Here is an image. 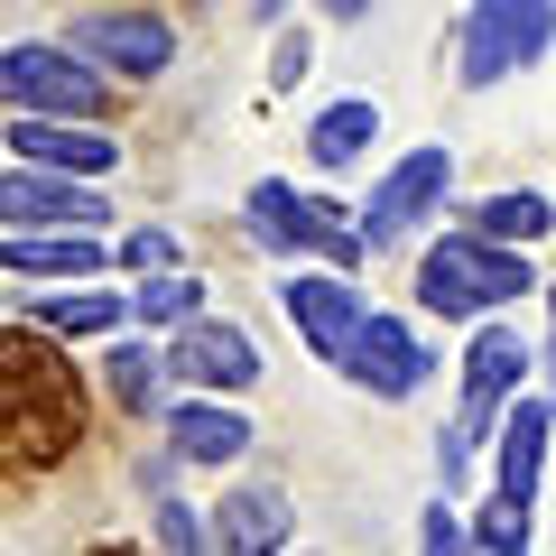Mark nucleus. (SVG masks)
<instances>
[{"instance_id":"nucleus-1","label":"nucleus","mask_w":556,"mask_h":556,"mask_svg":"<svg viewBox=\"0 0 556 556\" xmlns=\"http://www.w3.org/2000/svg\"><path fill=\"white\" fill-rule=\"evenodd\" d=\"M417 325H473V316H510V306H529L538 288H547V269H538V251H519V241H492L473 232V223H437V232L417 241Z\"/></svg>"},{"instance_id":"nucleus-2","label":"nucleus","mask_w":556,"mask_h":556,"mask_svg":"<svg viewBox=\"0 0 556 556\" xmlns=\"http://www.w3.org/2000/svg\"><path fill=\"white\" fill-rule=\"evenodd\" d=\"M445 204H455V149H445V139H417V149H399V159L362 186L353 232H362L371 260H390V251H417V241L437 232Z\"/></svg>"},{"instance_id":"nucleus-3","label":"nucleus","mask_w":556,"mask_h":556,"mask_svg":"<svg viewBox=\"0 0 556 556\" xmlns=\"http://www.w3.org/2000/svg\"><path fill=\"white\" fill-rule=\"evenodd\" d=\"M56 38L75 47L93 75H112L121 93H149V84H167V75H177V56H186L177 20H167L159 0H84Z\"/></svg>"},{"instance_id":"nucleus-4","label":"nucleus","mask_w":556,"mask_h":556,"mask_svg":"<svg viewBox=\"0 0 556 556\" xmlns=\"http://www.w3.org/2000/svg\"><path fill=\"white\" fill-rule=\"evenodd\" d=\"M556 47V0H464L455 10V84L464 93H501V84L538 75Z\"/></svg>"},{"instance_id":"nucleus-5","label":"nucleus","mask_w":556,"mask_h":556,"mask_svg":"<svg viewBox=\"0 0 556 556\" xmlns=\"http://www.w3.org/2000/svg\"><path fill=\"white\" fill-rule=\"evenodd\" d=\"M121 84L93 75L65 38H10L0 47V112H47V121H121Z\"/></svg>"},{"instance_id":"nucleus-6","label":"nucleus","mask_w":556,"mask_h":556,"mask_svg":"<svg viewBox=\"0 0 556 556\" xmlns=\"http://www.w3.org/2000/svg\"><path fill=\"white\" fill-rule=\"evenodd\" d=\"M334 371L353 380L362 399H380V408H417V399L445 380V353H437V334H427L417 316L362 306V325H353V343L334 353Z\"/></svg>"},{"instance_id":"nucleus-7","label":"nucleus","mask_w":556,"mask_h":556,"mask_svg":"<svg viewBox=\"0 0 556 556\" xmlns=\"http://www.w3.org/2000/svg\"><path fill=\"white\" fill-rule=\"evenodd\" d=\"M149 427L177 455V473H241L260 455V417L241 399H223V390H167Z\"/></svg>"},{"instance_id":"nucleus-8","label":"nucleus","mask_w":556,"mask_h":556,"mask_svg":"<svg viewBox=\"0 0 556 556\" xmlns=\"http://www.w3.org/2000/svg\"><path fill=\"white\" fill-rule=\"evenodd\" d=\"M159 362H167V390H223V399H251L260 371H269V353L251 343V325L214 316V306H195L186 325H167Z\"/></svg>"},{"instance_id":"nucleus-9","label":"nucleus","mask_w":556,"mask_h":556,"mask_svg":"<svg viewBox=\"0 0 556 556\" xmlns=\"http://www.w3.org/2000/svg\"><path fill=\"white\" fill-rule=\"evenodd\" d=\"M121 204L102 177H65V167H0V232H112Z\"/></svg>"},{"instance_id":"nucleus-10","label":"nucleus","mask_w":556,"mask_h":556,"mask_svg":"<svg viewBox=\"0 0 556 556\" xmlns=\"http://www.w3.org/2000/svg\"><path fill=\"white\" fill-rule=\"evenodd\" d=\"M547 445H556V408H547L538 380H519V390L501 399L492 437H482V464H492L482 492L510 501V510H538V501H547Z\"/></svg>"},{"instance_id":"nucleus-11","label":"nucleus","mask_w":556,"mask_h":556,"mask_svg":"<svg viewBox=\"0 0 556 556\" xmlns=\"http://www.w3.org/2000/svg\"><path fill=\"white\" fill-rule=\"evenodd\" d=\"M269 298H278V316H288V334H298L306 353L334 371V353L353 343V325H362V306H371V288H362L353 269H325V260H288V269L269 278Z\"/></svg>"},{"instance_id":"nucleus-12","label":"nucleus","mask_w":556,"mask_h":556,"mask_svg":"<svg viewBox=\"0 0 556 556\" xmlns=\"http://www.w3.org/2000/svg\"><path fill=\"white\" fill-rule=\"evenodd\" d=\"M0 139L10 159L28 167H65V177H121V130L112 121H47V112H0Z\"/></svg>"},{"instance_id":"nucleus-13","label":"nucleus","mask_w":556,"mask_h":556,"mask_svg":"<svg viewBox=\"0 0 556 556\" xmlns=\"http://www.w3.org/2000/svg\"><path fill=\"white\" fill-rule=\"evenodd\" d=\"M20 325L47 343H102L130 325L121 278H56V288H20Z\"/></svg>"},{"instance_id":"nucleus-14","label":"nucleus","mask_w":556,"mask_h":556,"mask_svg":"<svg viewBox=\"0 0 556 556\" xmlns=\"http://www.w3.org/2000/svg\"><path fill=\"white\" fill-rule=\"evenodd\" d=\"M204 529H214V547L232 556H278L298 547V501H288V482H223V501H204Z\"/></svg>"},{"instance_id":"nucleus-15","label":"nucleus","mask_w":556,"mask_h":556,"mask_svg":"<svg viewBox=\"0 0 556 556\" xmlns=\"http://www.w3.org/2000/svg\"><path fill=\"white\" fill-rule=\"evenodd\" d=\"M380 102L371 93H334V102H316V121H306V167H316L325 186H343L353 167H371L380 159Z\"/></svg>"},{"instance_id":"nucleus-16","label":"nucleus","mask_w":556,"mask_h":556,"mask_svg":"<svg viewBox=\"0 0 556 556\" xmlns=\"http://www.w3.org/2000/svg\"><path fill=\"white\" fill-rule=\"evenodd\" d=\"M0 278H20V288L112 278V232H0Z\"/></svg>"},{"instance_id":"nucleus-17","label":"nucleus","mask_w":556,"mask_h":556,"mask_svg":"<svg viewBox=\"0 0 556 556\" xmlns=\"http://www.w3.org/2000/svg\"><path fill=\"white\" fill-rule=\"evenodd\" d=\"M84 353L102 362V399H112V408L130 417V427H149V417H159V399H167V362H159V334L121 325V334L84 343Z\"/></svg>"},{"instance_id":"nucleus-18","label":"nucleus","mask_w":556,"mask_h":556,"mask_svg":"<svg viewBox=\"0 0 556 556\" xmlns=\"http://www.w3.org/2000/svg\"><path fill=\"white\" fill-rule=\"evenodd\" d=\"M241 241H251L269 269H288V260H306V241H316V223H306V186H288V177H251L241 186Z\"/></svg>"},{"instance_id":"nucleus-19","label":"nucleus","mask_w":556,"mask_h":556,"mask_svg":"<svg viewBox=\"0 0 556 556\" xmlns=\"http://www.w3.org/2000/svg\"><path fill=\"white\" fill-rule=\"evenodd\" d=\"M455 223H473V232H492V241H519V251H538L547 241V223H556V204H547V186H492V195H473V204H445Z\"/></svg>"},{"instance_id":"nucleus-20","label":"nucleus","mask_w":556,"mask_h":556,"mask_svg":"<svg viewBox=\"0 0 556 556\" xmlns=\"http://www.w3.org/2000/svg\"><path fill=\"white\" fill-rule=\"evenodd\" d=\"M121 298H130V325H139V334H167V325H186L195 306H214V288H204L186 260H167V269L121 278Z\"/></svg>"},{"instance_id":"nucleus-21","label":"nucleus","mask_w":556,"mask_h":556,"mask_svg":"<svg viewBox=\"0 0 556 556\" xmlns=\"http://www.w3.org/2000/svg\"><path fill=\"white\" fill-rule=\"evenodd\" d=\"M538 547V510H510L492 492H464V556H529Z\"/></svg>"},{"instance_id":"nucleus-22","label":"nucleus","mask_w":556,"mask_h":556,"mask_svg":"<svg viewBox=\"0 0 556 556\" xmlns=\"http://www.w3.org/2000/svg\"><path fill=\"white\" fill-rule=\"evenodd\" d=\"M149 547H167V556H204V547H214V529H204V501H186L177 482H167V492H149Z\"/></svg>"},{"instance_id":"nucleus-23","label":"nucleus","mask_w":556,"mask_h":556,"mask_svg":"<svg viewBox=\"0 0 556 556\" xmlns=\"http://www.w3.org/2000/svg\"><path fill=\"white\" fill-rule=\"evenodd\" d=\"M167 260H186V241L167 232V223H112V278H139V269H167Z\"/></svg>"},{"instance_id":"nucleus-24","label":"nucleus","mask_w":556,"mask_h":556,"mask_svg":"<svg viewBox=\"0 0 556 556\" xmlns=\"http://www.w3.org/2000/svg\"><path fill=\"white\" fill-rule=\"evenodd\" d=\"M408 538H417V556H464V492H427Z\"/></svg>"},{"instance_id":"nucleus-25","label":"nucleus","mask_w":556,"mask_h":556,"mask_svg":"<svg viewBox=\"0 0 556 556\" xmlns=\"http://www.w3.org/2000/svg\"><path fill=\"white\" fill-rule=\"evenodd\" d=\"M306 65H316V38H306L298 20H278V28H269V93H298Z\"/></svg>"},{"instance_id":"nucleus-26","label":"nucleus","mask_w":556,"mask_h":556,"mask_svg":"<svg viewBox=\"0 0 556 556\" xmlns=\"http://www.w3.org/2000/svg\"><path fill=\"white\" fill-rule=\"evenodd\" d=\"M167 482H186V473H177V455H167V445H149V455L130 464V492L149 501V492H167Z\"/></svg>"},{"instance_id":"nucleus-27","label":"nucleus","mask_w":556,"mask_h":556,"mask_svg":"<svg viewBox=\"0 0 556 556\" xmlns=\"http://www.w3.org/2000/svg\"><path fill=\"white\" fill-rule=\"evenodd\" d=\"M306 10H316V20H334V28H362L380 0H306Z\"/></svg>"},{"instance_id":"nucleus-28","label":"nucleus","mask_w":556,"mask_h":556,"mask_svg":"<svg viewBox=\"0 0 556 556\" xmlns=\"http://www.w3.org/2000/svg\"><path fill=\"white\" fill-rule=\"evenodd\" d=\"M288 10H298V0H251V28H278Z\"/></svg>"}]
</instances>
